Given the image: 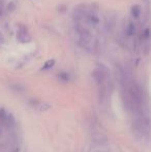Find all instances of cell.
<instances>
[{
    "mask_svg": "<svg viewBox=\"0 0 151 152\" xmlns=\"http://www.w3.org/2000/svg\"><path fill=\"white\" fill-rule=\"evenodd\" d=\"M3 2H0V16L3 14Z\"/></svg>",
    "mask_w": 151,
    "mask_h": 152,
    "instance_id": "5b68a950",
    "label": "cell"
},
{
    "mask_svg": "<svg viewBox=\"0 0 151 152\" xmlns=\"http://www.w3.org/2000/svg\"><path fill=\"white\" fill-rule=\"evenodd\" d=\"M135 31H136V27H135V24L133 23H131L129 22L126 26V34L128 36L131 35H133L135 34Z\"/></svg>",
    "mask_w": 151,
    "mask_h": 152,
    "instance_id": "3957f363",
    "label": "cell"
},
{
    "mask_svg": "<svg viewBox=\"0 0 151 152\" xmlns=\"http://www.w3.org/2000/svg\"><path fill=\"white\" fill-rule=\"evenodd\" d=\"M54 63H55V61L53 60H49V61H47L46 62V64H44V69H48V68H50V67H52L53 65H54Z\"/></svg>",
    "mask_w": 151,
    "mask_h": 152,
    "instance_id": "277c9868",
    "label": "cell"
},
{
    "mask_svg": "<svg viewBox=\"0 0 151 152\" xmlns=\"http://www.w3.org/2000/svg\"><path fill=\"white\" fill-rule=\"evenodd\" d=\"M18 38H19V40H20L21 42H23V44H24V42H29V40H30V36H29V34L27 33L26 29L23 28V27H21L20 31H19Z\"/></svg>",
    "mask_w": 151,
    "mask_h": 152,
    "instance_id": "6da1fadb",
    "label": "cell"
},
{
    "mask_svg": "<svg viewBox=\"0 0 151 152\" xmlns=\"http://www.w3.org/2000/svg\"><path fill=\"white\" fill-rule=\"evenodd\" d=\"M131 15H133V18L138 19L141 15V7L139 5H133L131 8Z\"/></svg>",
    "mask_w": 151,
    "mask_h": 152,
    "instance_id": "7a4b0ae2",
    "label": "cell"
}]
</instances>
